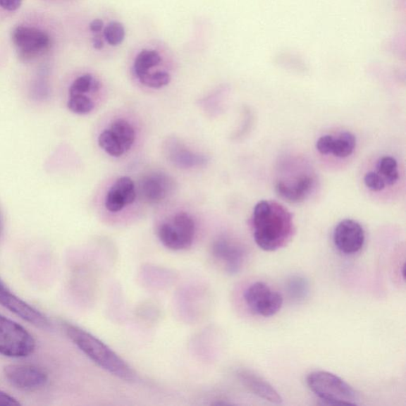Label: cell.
<instances>
[{
    "label": "cell",
    "mask_w": 406,
    "mask_h": 406,
    "mask_svg": "<svg viewBox=\"0 0 406 406\" xmlns=\"http://www.w3.org/2000/svg\"><path fill=\"white\" fill-rule=\"evenodd\" d=\"M195 233V221L185 212H180L158 228V238L167 249L180 251L192 246Z\"/></svg>",
    "instance_id": "obj_8"
},
{
    "label": "cell",
    "mask_w": 406,
    "mask_h": 406,
    "mask_svg": "<svg viewBox=\"0 0 406 406\" xmlns=\"http://www.w3.org/2000/svg\"><path fill=\"white\" fill-rule=\"evenodd\" d=\"M333 136L326 135L321 136L316 142V149L322 155L331 154Z\"/></svg>",
    "instance_id": "obj_27"
},
{
    "label": "cell",
    "mask_w": 406,
    "mask_h": 406,
    "mask_svg": "<svg viewBox=\"0 0 406 406\" xmlns=\"http://www.w3.org/2000/svg\"><path fill=\"white\" fill-rule=\"evenodd\" d=\"M36 341L27 329L0 314V354L10 358H24L33 354Z\"/></svg>",
    "instance_id": "obj_6"
},
{
    "label": "cell",
    "mask_w": 406,
    "mask_h": 406,
    "mask_svg": "<svg viewBox=\"0 0 406 406\" xmlns=\"http://www.w3.org/2000/svg\"><path fill=\"white\" fill-rule=\"evenodd\" d=\"M357 146V138L351 132H342L336 138L333 137L331 154L338 158L350 156Z\"/></svg>",
    "instance_id": "obj_21"
},
{
    "label": "cell",
    "mask_w": 406,
    "mask_h": 406,
    "mask_svg": "<svg viewBox=\"0 0 406 406\" xmlns=\"http://www.w3.org/2000/svg\"><path fill=\"white\" fill-rule=\"evenodd\" d=\"M23 0H0V8L8 11H16L20 8Z\"/></svg>",
    "instance_id": "obj_28"
},
{
    "label": "cell",
    "mask_w": 406,
    "mask_h": 406,
    "mask_svg": "<svg viewBox=\"0 0 406 406\" xmlns=\"http://www.w3.org/2000/svg\"><path fill=\"white\" fill-rule=\"evenodd\" d=\"M108 129L116 136L125 152L132 148L135 142V131L129 122L125 119L118 118L113 121Z\"/></svg>",
    "instance_id": "obj_20"
},
{
    "label": "cell",
    "mask_w": 406,
    "mask_h": 406,
    "mask_svg": "<svg viewBox=\"0 0 406 406\" xmlns=\"http://www.w3.org/2000/svg\"><path fill=\"white\" fill-rule=\"evenodd\" d=\"M253 237L260 249L275 252L287 246L295 233L293 216L274 201L263 200L253 209Z\"/></svg>",
    "instance_id": "obj_2"
},
{
    "label": "cell",
    "mask_w": 406,
    "mask_h": 406,
    "mask_svg": "<svg viewBox=\"0 0 406 406\" xmlns=\"http://www.w3.org/2000/svg\"><path fill=\"white\" fill-rule=\"evenodd\" d=\"M103 88V82L92 73H82L78 76L70 85L69 95L98 93Z\"/></svg>",
    "instance_id": "obj_19"
},
{
    "label": "cell",
    "mask_w": 406,
    "mask_h": 406,
    "mask_svg": "<svg viewBox=\"0 0 406 406\" xmlns=\"http://www.w3.org/2000/svg\"><path fill=\"white\" fill-rule=\"evenodd\" d=\"M377 173L383 178L386 185L393 186L399 180L398 161L390 156L381 157L377 162Z\"/></svg>",
    "instance_id": "obj_22"
},
{
    "label": "cell",
    "mask_w": 406,
    "mask_h": 406,
    "mask_svg": "<svg viewBox=\"0 0 406 406\" xmlns=\"http://www.w3.org/2000/svg\"><path fill=\"white\" fill-rule=\"evenodd\" d=\"M307 383L317 398L328 405H357L359 401L358 393L353 387L333 373L311 372L307 378Z\"/></svg>",
    "instance_id": "obj_5"
},
{
    "label": "cell",
    "mask_w": 406,
    "mask_h": 406,
    "mask_svg": "<svg viewBox=\"0 0 406 406\" xmlns=\"http://www.w3.org/2000/svg\"><path fill=\"white\" fill-rule=\"evenodd\" d=\"M168 152L171 161L183 168L200 166L207 161L206 156L194 154L180 143L173 142Z\"/></svg>",
    "instance_id": "obj_18"
},
{
    "label": "cell",
    "mask_w": 406,
    "mask_h": 406,
    "mask_svg": "<svg viewBox=\"0 0 406 406\" xmlns=\"http://www.w3.org/2000/svg\"><path fill=\"white\" fill-rule=\"evenodd\" d=\"M244 300L253 314L264 317L276 315L283 304L282 295L263 282L251 284L245 291Z\"/></svg>",
    "instance_id": "obj_9"
},
{
    "label": "cell",
    "mask_w": 406,
    "mask_h": 406,
    "mask_svg": "<svg viewBox=\"0 0 406 406\" xmlns=\"http://www.w3.org/2000/svg\"><path fill=\"white\" fill-rule=\"evenodd\" d=\"M334 245L345 255L359 252L365 244V232L358 221L352 219L343 220L334 228Z\"/></svg>",
    "instance_id": "obj_11"
},
{
    "label": "cell",
    "mask_w": 406,
    "mask_h": 406,
    "mask_svg": "<svg viewBox=\"0 0 406 406\" xmlns=\"http://www.w3.org/2000/svg\"><path fill=\"white\" fill-rule=\"evenodd\" d=\"M67 105L70 111L80 116L91 113L94 108V102L87 94L69 95Z\"/></svg>",
    "instance_id": "obj_24"
},
{
    "label": "cell",
    "mask_w": 406,
    "mask_h": 406,
    "mask_svg": "<svg viewBox=\"0 0 406 406\" xmlns=\"http://www.w3.org/2000/svg\"><path fill=\"white\" fill-rule=\"evenodd\" d=\"M316 187V176L302 173L292 179L281 180L276 184V192L285 201L300 203L309 198Z\"/></svg>",
    "instance_id": "obj_13"
},
{
    "label": "cell",
    "mask_w": 406,
    "mask_h": 406,
    "mask_svg": "<svg viewBox=\"0 0 406 406\" xmlns=\"http://www.w3.org/2000/svg\"><path fill=\"white\" fill-rule=\"evenodd\" d=\"M89 47L94 54L107 59L118 54L127 37L125 23L111 11H102L89 19L87 27Z\"/></svg>",
    "instance_id": "obj_4"
},
{
    "label": "cell",
    "mask_w": 406,
    "mask_h": 406,
    "mask_svg": "<svg viewBox=\"0 0 406 406\" xmlns=\"http://www.w3.org/2000/svg\"><path fill=\"white\" fill-rule=\"evenodd\" d=\"M212 255L230 274H237L245 263L246 251L240 243L227 238L216 240L211 247Z\"/></svg>",
    "instance_id": "obj_14"
},
{
    "label": "cell",
    "mask_w": 406,
    "mask_h": 406,
    "mask_svg": "<svg viewBox=\"0 0 406 406\" xmlns=\"http://www.w3.org/2000/svg\"><path fill=\"white\" fill-rule=\"evenodd\" d=\"M11 41L19 59L33 61L49 52L52 39L47 32L30 25H18L11 33Z\"/></svg>",
    "instance_id": "obj_7"
},
{
    "label": "cell",
    "mask_w": 406,
    "mask_h": 406,
    "mask_svg": "<svg viewBox=\"0 0 406 406\" xmlns=\"http://www.w3.org/2000/svg\"><path fill=\"white\" fill-rule=\"evenodd\" d=\"M63 328L68 338L94 364L121 379L129 382L135 379L131 367L105 343L72 324L65 323Z\"/></svg>",
    "instance_id": "obj_3"
},
{
    "label": "cell",
    "mask_w": 406,
    "mask_h": 406,
    "mask_svg": "<svg viewBox=\"0 0 406 406\" xmlns=\"http://www.w3.org/2000/svg\"><path fill=\"white\" fill-rule=\"evenodd\" d=\"M0 304L31 325L43 329L50 327V322L46 316L13 294L1 281H0Z\"/></svg>",
    "instance_id": "obj_12"
},
{
    "label": "cell",
    "mask_w": 406,
    "mask_h": 406,
    "mask_svg": "<svg viewBox=\"0 0 406 406\" xmlns=\"http://www.w3.org/2000/svg\"><path fill=\"white\" fill-rule=\"evenodd\" d=\"M129 54L130 72L140 85L156 90L170 85L176 59L166 42L156 38L144 40Z\"/></svg>",
    "instance_id": "obj_1"
},
{
    "label": "cell",
    "mask_w": 406,
    "mask_h": 406,
    "mask_svg": "<svg viewBox=\"0 0 406 406\" xmlns=\"http://www.w3.org/2000/svg\"><path fill=\"white\" fill-rule=\"evenodd\" d=\"M174 187V182L163 173L150 174L140 182L139 194L141 198L150 204H156L166 199Z\"/></svg>",
    "instance_id": "obj_15"
},
{
    "label": "cell",
    "mask_w": 406,
    "mask_h": 406,
    "mask_svg": "<svg viewBox=\"0 0 406 406\" xmlns=\"http://www.w3.org/2000/svg\"><path fill=\"white\" fill-rule=\"evenodd\" d=\"M135 184L130 177H121L107 192L105 207L107 211L117 213L136 200Z\"/></svg>",
    "instance_id": "obj_16"
},
{
    "label": "cell",
    "mask_w": 406,
    "mask_h": 406,
    "mask_svg": "<svg viewBox=\"0 0 406 406\" xmlns=\"http://www.w3.org/2000/svg\"><path fill=\"white\" fill-rule=\"evenodd\" d=\"M98 142L100 148L103 149L107 154L111 156L120 157L125 154L122 144H120L109 129L105 130L100 133Z\"/></svg>",
    "instance_id": "obj_23"
},
{
    "label": "cell",
    "mask_w": 406,
    "mask_h": 406,
    "mask_svg": "<svg viewBox=\"0 0 406 406\" xmlns=\"http://www.w3.org/2000/svg\"><path fill=\"white\" fill-rule=\"evenodd\" d=\"M288 291L290 297L295 300H303L309 292V285L307 278L302 276H293L288 283Z\"/></svg>",
    "instance_id": "obj_25"
},
{
    "label": "cell",
    "mask_w": 406,
    "mask_h": 406,
    "mask_svg": "<svg viewBox=\"0 0 406 406\" xmlns=\"http://www.w3.org/2000/svg\"><path fill=\"white\" fill-rule=\"evenodd\" d=\"M19 405H20V402H19L14 397L0 390V405L16 406Z\"/></svg>",
    "instance_id": "obj_29"
},
{
    "label": "cell",
    "mask_w": 406,
    "mask_h": 406,
    "mask_svg": "<svg viewBox=\"0 0 406 406\" xmlns=\"http://www.w3.org/2000/svg\"><path fill=\"white\" fill-rule=\"evenodd\" d=\"M4 373L13 386L25 391L40 390L49 380L47 372L35 365L10 364L4 367Z\"/></svg>",
    "instance_id": "obj_10"
},
{
    "label": "cell",
    "mask_w": 406,
    "mask_h": 406,
    "mask_svg": "<svg viewBox=\"0 0 406 406\" xmlns=\"http://www.w3.org/2000/svg\"><path fill=\"white\" fill-rule=\"evenodd\" d=\"M365 186L374 192H379L383 190L386 184L383 178L374 171H369L364 177Z\"/></svg>",
    "instance_id": "obj_26"
},
{
    "label": "cell",
    "mask_w": 406,
    "mask_h": 406,
    "mask_svg": "<svg viewBox=\"0 0 406 406\" xmlns=\"http://www.w3.org/2000/svg\"><path fill=\"white\" fill-rule=\"evenodd\" d=\"M237 374L241 383L254 395L271 403L281 404L283 402L282 397L274 387L259 374L246 369L239 370Z\"/></svg>",
    "instance_id": "obj_17"
}]
</instances>
